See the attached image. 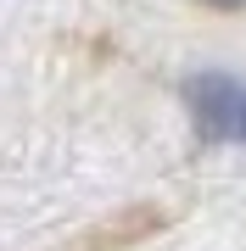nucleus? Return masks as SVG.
Masks as SVG:
<instances>
[{
  "mask_svg": "<svg viewBox=\"0 0 246 251\" xmlns=\"http://www.w3.org/2000/svg\"><path fill=\"white\" fill-rule=\"evenodd\" d=\"M213 6H229V11H241V6H246V0H213Z\"/></svg>",
  "mask_w": 246,
  "mask_h": 251,
  "instance_id": "obj_2",
  "label": "nucleus"
},
{
  "mask_svg": "<svg viewBox=\"0 0 246 251\" xmlns=\"http://www.w3.org/2000/svg\"><path fill=\"white\" fill-rule=\"evenodd\" d=\"M241 140H246V117H241Z\"/></svg>",
  "mask_w": 246,
  "mask_h": 251,
  "instance_id": "obj_3",
  "label": "nucleus"
},
{
  "mask_svg": "<svg viewBox=\"0 0 246 251\" xmlns=\"http://www.w3.org/2000/svg\"><path fill=\"white\" fill-rule=\"evenodd\" d=\"M191 112H196V128L207 140H241V117H246V90L224 73H201L191 78Z\"/></svg>",
  "mask_w": 246,
  "mask_h": 251,
  "instance_id": "obj_1",
  "label": "nucleus"
}]
</instances>
